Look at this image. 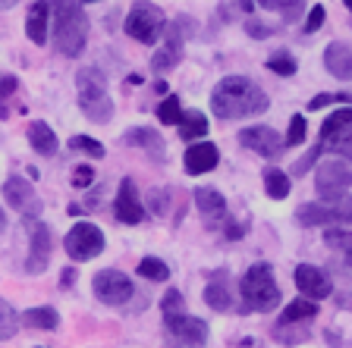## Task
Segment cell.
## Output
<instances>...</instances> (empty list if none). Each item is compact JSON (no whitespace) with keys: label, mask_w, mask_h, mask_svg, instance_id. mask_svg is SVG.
<instances>
[{"label":"cell","mask_w":352,"mask_h":348,"mask_svg":"<svg viewBox=\"0 0 352 348\" xmlns=\"http://www.w3.org/2000/svg\"><path fill=\"white\" fill-rule=\"evenodd\" d=\"M271 107L267 95L245 76H227L214 85L211 110L217 119H249V116H261Z\"/></svg>","instance_id":"obj_1"},{"label":"cell","mask_w":352,"mask_h":348,"mask_svg":"<svg viewBox=\"0 0 352 348\" xmlns=\"http://www.w3.org/2000/svg\"><path fill=\"white\" fill-rule=\"evenodd\" d=\"M54 44L63 57H79L88 44V16L82 0H51Z\"/></svg>","instance_id":"obj_2"},{"label":"cell","mask_w":352,"mask_h":348,"mask_svg":"<svg viewBox=\"0 0 352 348\" xmlns=\"http://www.w3.org/2000/svg\"><path fill=\"white\" fill-rule=\"evenodd\" d=\"M239 298L245 314H267L280 305V286L271 264H252L239 279Z\"/></svg>","instance_id":"obj_3"},{"label":"cell","mask_w":352,"mask_h":348,"mask_svg":"<svg viewBox=\"0 0 352 348\" xmlns=\"http://www.w3.org/2000/svg\"><path fill=\"white\" fill-rule=\"evenodd\" d=\"M76 91H79V110L91 123L104 126L113 119V97L107 91V79L98 69L85 66L76 73Z\"/></svg>","instance_id":"obj_4"},{"label":"cell","mask_w":352,"mask_h":348,"mask_svg":"<svg viewBox=\"0 0 352 348\" xmlns=\"http://www.w3.org/2000/svg\"><path fill=\"white\" fill-rule=\"evenodd\" d=\"M349 185H352V170L346 167L343 160H324V163L315 167V189L324 204H333L340 211L352 213Z\"/></svg>","instance_id":"obj_5"},{"label":"cell","mask_w":352,"mask_h":348,"mask_svg":"<svg viewBox=\"0 0 352 348\" xmlns=\"http://www.w3.org/2000/svg\"><path fill=\"white\" fill-rule=\"evenodd\" d=\"M123 29H126V35L135 38L139 44L154 47V44L161 41L164 32H167V19H164L161 7H154V3H135V7L129 10V16H126Z\"/></svg>","instance_id":"obj_6"},{"label":"cell","mask_w":352,"mask_h":348,"mask_svg":"<svg viewBox=\"0 0 352 348\" xmlns=\"http://www.w3.org/2000/svg\"><path fill=\"white\" fill-rule=\"evenodd\" d=\"M195 32V22L189 19V16H179L176 22H167V41L157 47V51L151 54V69L154 73H167V69H173V66H179V60H183V47H186V38Z\"/></svg>","instance_id":"obj_7"},{"label":"cell","mask_w":352,"mask_h":348,"mask_svg":"<svg viewBox=\"0 0 352 348\" xmlns=\"http://www.w3.org/2000/svg\"><path fill=\"white\" fill-rule=\"evenodd\" d=\"M63 248H66V254H69L76 264L95 261L98 254L104 251V232L98 229L95 223H85V220H82V223H76L73 229L66 232Z\"/></svg>","instance_id":"obj_8"},{"label":"cell","mask_w":352,"mask_h":348,"mask_svg":"<svg viewBox=\"0 0 352 348\" xmlns=\"http://www.w3.org/2000/svg\"><path fill=\"white\" fill-rule=\"evenodd\" d=\"M29 226V257H25V273L38 276L51 267V248H54V235L51 226L41 223L38 217H25Z\"/></svg>","instance_id":"obj_9"},{"label":"cell","mask_w":352,"mask_h":348,"mask_svg":"<svg viewBox=\"0 0 352 348\" xmlns=\"http://www.w3.org/2000/svg\"><path fill=\"white\" fill-rule=\"evenodd\" d=\"M91 292H95L98 301L117 308V305H126V301L135 295V286H132V279L126 273H120V270H101V273H95V279H91Z\"/></svg>","instance_id":"obj_10"},{"label":"cell","mask_w":352,"mask_h":348,"mask_svg":"<svg viewBox=\"0 0 352 348\" xmlns=\"http://www.w3.org/2000/svg\"><path fill=\"white\" fill-rule=\"evenodd\" d=\"M239 145L255 151L258 157H267V160H277L280 154L286 151V141L277 129L271 126H249V129L239 132Z\"/></svg>","instance_id":"obj_11"},{"label":"cell","mask_w":352,"mask_h":348,"mask_svg":"<svg viewBox=\"0 0 352 348\" xmlns=\"http://www.w3.org/2000/svg\"><path fill=\"white\" fill-rule=\"evenodd\" d=\"M3 198L13 211H19L22 217H38L41 211V201H38V192L29 179H22V176H10L3 182Z\"/></svg>","instance_id":"obj_12"},{"label":"cell","mask_w":352,"mask_h":348,"mask_svg":"<svg viewBox=\"0 0 352 348\" xmlns=\"http://www.w3.org/2000/svg\"><path fill=\"white\" fill-rule=\"evenodd\" d=\"M113 217L123 226H139L145 220V207H142L139 189L132 179H123L117 189V198H113Z\"/></svg>","instance_id":"obj_13"},{"label":"cell","mask_w":352,"mask_h":348,"mask_svg":"<svg viewBox=\"0 0 352 348\" xmlns=\"http://www.w3.org/2000/svg\"><path fill=\"white\" fill-rule=\"evenodd\" d=\"M293 279H296V289L302 292V298H311V301L330 298V292H333L330 276L324 273L321 267H315V264H299L296 273H293Z\"/></svg>","instance_id":"obj_14"},{"label":"cell","mask_w":352,"mask_h":348,"mask_svg":"<svg viewBox=\"0 0 352 348\" xmlns=\"http://www.w3.org/2000/svg\"><path fill=\"white\" fill-rule=\"evenodd\" d=\"M167 323V333L173 336L176 342H183L189 348H198L208 342V323L198 317H189V314H173V317H164Z\"/></svg>","instance_id":"obj_15"},{"label":"cell","mask_w":352,"mask_h":348,"mask_svg":"<svg viewBox=\"0 0 352 348\" xmlns=\"http://www.w3.org/2000/svg\"><path fill=\"white\" fill-rule=\"evenodd\" d=\"M296 220H299V226H308V229H311V226L346 223V220H352V213L340 211V207H333V204H324V201H308L296 211Z\"/></svg>","instance_id":"obj_16"},{"label":"cell","mask_w":352,"mask_h":348,"mask_svg":"<svg viewBox=\"0 0 352 348\" xmlns=\"http://www.w3.org/2000/svg\"><path fill=\"white\" fill-rule=\"evenodd\" d=\"M220 163V151L214 141H192L183 154V167L189 176H201V173H211L214 167Z\"/></svg>","instance_id":"obj_17"},{"label":"cell","mask_w":352,"mask_h":348,"mask_svg":"<svg viewBox=\"0 0 352 348\" xmlns=\"http://www.w3.org/2000/svg\"><path fill=\"white\" fill-rule=\"evenodd\" d=\"M123 141L126 145H132V148H142V151H145L148 157H154V160L167 157V145H164L161 132L151 129V126H135V129H129L123 135Z\"/></svg>","instance_id":"obj_18"},{"label":"cell","mask_w":352,"mask_h":348,"mask_svg":"<svg viewBox=\"0 0 352 348\" xmlns=\"http://www.w3.org/2000/svg\"><path fill=\"white\" fill-rule=\"evenodd\" d=\"M25 35L32 44H47L51 38V0H35L25 16Z\"/></svg>","instance_id":"obj_19"},{"label":"cell","mask_w":352,"mask_h":348,"mask_svg":"<svg viewBox=\"0 0 352 348\" xmlns=\"http://www.w3.org/2000/svg\"><path fill=\"white\" fill-rule=\"evenodd\" d=\"M195 207L198 213L208 220V223H220V220L227 217V198L220 195L217 189H211V185H201V189H195Z\"/></svg>","instance_id":"obj_20"},{"label":"cell","mask_w":352,"mask_h":348,"mask_svg":"<svg viewBox=\"0 0 352 348\" xmlns=\"http://www.w3.org/2000/svg\"><path fill=\"white\" fill-rule=\"evenodd\" d=\"M324 66H327L330 76L349 82L352 79V47L343 41L327 44V51H324Z\"/></svg>","instance_id":"obj_21"},{"label":"cell","mask_w":352,"mask_h":348,"mask_svg":"<svg viewBox=\"0 0 352 348\" xmlns=\"http://www.w3.org/2000/svg\"><path fill=\"white\" fill-rule=\"evenodd\" d=\"M29 145L35 148V154H41V157H54V154L60 151L57 132L44 123V119H32L29 123Z\"/></svg>","instance_id":"obj_22"},{"label":"cell","mask_w":352,"mask_h":348,"mask_svg":"<svg viewBox=\"0 0 352 348\" xmlns=\"http://www.w3.org/2000/svg\"><path fill=\"white\" fill-rule=\"evenodd\" d=\"M205 305L211 308V311H217V314L233 311V292H230V283H227V276H223V273H217L211 283H208Z\"/></svg>","instance_id":"obj_23"},{"label":"cell","mask_w":352,"mask_h":348,"mask_svg":"<svg viewBox=\"0 0 352 348\" xmlns=\"http://www.w3.org/2000/svg\"><path fill=\"white\" fill-rule=\"evenodd\" d=\"M321 148L333 151L337 157H343V160H352V123L343 126V129H333L330 135H324Z\"/></svg>","instance_id":"obj_24"},{"label":"cell","mask_w":352,"mask_h":348,"mask_svg":"<svg viewBox=\"0 0 352 348\" xmlns=\"http://www.w3.org/2000/svg\"><path fill=\"white\" fill-rule=\"evenodd\" d=\"M311 317H318V301H311V298H296V301H289V305L283 308L280 323H302V320H311Z\"/></svg>","instance_id":"obj_25"},{"label":"cell","mask_w":352,"mask_h":348,"mask_svg":"<svg viewBox=\"0 0 352 348\" xmlns=\"http://www.w3.org/2000/svg\"><path fill=\"white\" fill-rule=\"evenodd\" d=\"M19 320L32 329H57L60 327V314L54 311V308H29Z\"/></svg>","instance_id":"obj_26"},{"label":"cell","mask_w":352,"mask_h":348,"mask_svg":"<svg viewBox=\"0 0 352 348\" xmlns=\"http://www.w3.org/2000/svg\"><path fill=\"white\" fill-rule=\"evenodd\" d=\"M289 189H293V182H289V176H286L283 170H277V167L264 170V192H267V198L283 201V198L289 195Z\"/></svg>","instance_id":"obj_27"},{"label":"cell","mask_w":352,"mask_h":348,"mask_svg":"<svg viewBox=\"0 0 352 348\" xmlns=\"http://www.w3.org/2000/svg\"><path fill=\"white\" fill-rule=\"evenodd\" d=\"M208 132V116L198 113V110H189V113H183V119H179V138H186V141H198V138H205Z\"/></svg>","instance_id":"obj_28"},{"label":"cell","mask_w":352,"mask_h":348,"mask_svg":"<svg viewBox=\"0 0 352 348\" xmlns=\"http://www.w3.org/2000/svg\"><path fill=\"white\" fill-rule=\"evenodd\" d=\"M308 336H311V329L302 327V323H277V327H274V339L283 342V345H299Z\"/></svg>","instance_id":"obj_29"},{"label":"cell","mask_w":352,"mask_h":348,"mask_svg":"<svg viewBox=\"0 0 352 348\" xmlns=\"http://www.w3.org/2000/svg\"><path fill=\"white\" fill-rule=\"evenodd\" d=\"M139 276L142 279H151V283H167L170 267L161 261V257H142L139 261Z\"/></svg>","instance_id":"obj_30"},{"label":"cell","mask_w":352,"mask_h":348,"mask_svg":"<svg viewBox=\"0 0 352 348\" xmlns=\"http://www.w3.org/2000/svg\"><path fill=\"white\" fill-rule=\"evenodd\" d=\"M19 314L13 311V308L0 298V342H7V339H13L16 333H19Z\"/></svg>","instance_id":"obj_31"},{"label":"cell","mask_w":352,"mask_h":348,"mask_svg":"<svg viewBox=\"0 0 352 348\" xmlns=\"http://www.w3.org/2000/svg\"><path fill=\"white\" fill-rule=\"evenodd\" d=\"M324 242H327V248L346 254L352 261V229H327L324 232Z\"/></svg>","instance_id":"obj_32"},{"label":"cell","mask_w":352,"mask_h":348,"mask_svg":"<svg viewBox=\"0 0 352 348\" xmlns=\"http://www.w3.org/2000/svg\"><path fill=\"white\" fill-rule=\"evenodd\" d=\"M157 119H161L164 126H179V119H183V107H179V97H164L161 107H157Z\"/></svg>","instance_id":"obj_33"},{"label":"cell","mask_w":352,"mask_h":348,"mask_svg":"<svg viewBox=\"0 0 352 348\" xmlns=\"http://www.w3.org/2000/svg\"><path fill=\"white\" fill-rule=\"evenodd\" d=\"M267 69H271V73H277V76H296V69H299V63H296L293 57H289V54L286 51H277V54H271V57H267Z\"/></svg>","instance_id":"obj_34"},{"label":"cell","mask_w":352,"mask_h":348,"mask_svg":"<svg viewBox=\"0 0 352 348\" xmlns=\"http://www.w3.org/2000/svg\"><path fill=\"white\" fill-rule=\"evenodd\" d=\"M69 148L79 151V154H85V157H95V160L104 157V145L95 141V138H88V135H73L69 138Z\"/></svg>","instance_id":"obj_35"},{"label":"cell","mask_w":352,"mask_h":348,"mask_svg":"<svg viewBox=\"0 0 352 348\" xmlns=\"http://www.w3.org/2000/svg\"><path fill=\"white\" fill-rule=\"evenodd\" d=\"M16 88H19V79L16 76H0V119H7L10 116V107H7V101L16 95Z\"/></svg>","instance_id":"obj_36"},{"label":"cell","mask_w":352,"mask_h":348,"mask_svg":"<svg viewBox=\"0 0 352 348\" xmlns=\"http://www.w3.org/2000/svg\"><path fill=\"white\" fill-rule=\"evenodd\" d=\"M305 135H308V126H305V116L302 113H296L293 119H289V132H286V145L289 148H296V145H302V141H305Z\"/></svg>","instance_id":"obj_37"},{"label":"cell","mask_w":352,"mask_h":348,"mask_svg":"<svg viewBox=\"0 0 352 348\" xmlns=\"http://www.w3.org/2000/svg\"><path fill=\"white\" fill-rule=\"evenodd\" d=\"M161 311H164V317H173V314H186V298H183V292H179V289H170L167 295H164V301H161Z\"/></svg>","instance_id":"obj_38"},{"label":"cell","mask_w":352,"mask_h":348,"mask_svg":"<svg viewBox=\"0 0 352 348\" xmlns=\"http://www.w3.org/2000/svg\"><path fill=\"white\" fill-rule=\"evenodd\" d=\"M95 182V170L88 167V163H76L73 167V185L76 189H88Z\"/></svg>","instance_id":"obj_39"},{"label":"cell","mask_w":352,"mask_h":348,"mask_svg":"<svg viewBox=\"0 0 352 348\" xmlns=\"http://www.w3.org/2000/svg\"><path fill=\"white\" fill-rule=\"evenodd\" d=\"M324 19H327V10H324L321 3L308 10V16H305V32H308V35H315V32L324 25Z\"/></svg>","instance_id":"obj_40"},{"label":"cell","mask_w":352,"mask_h":348,"mask_svg":"<svg viewBox=\"0 0 352 348\" xmlns=\"http://www.w3.org/2000/svg\"><path fill=\"white\" fill-rule=\"evenodd\" d=\"M245 35L255 38V41H264V38L274 35V25H264V22H258V19H245Z\"/></svg>","instance_id":"obj_41"},{"label":"cell","mask_w":352,"mask_h":348,"mask_svg":"<svg viewBox=\"0 0 352 348\" xmlns=\"http://www.w3.org/2000/svg\"><path fill=\"white\" fill-rule=\"evenodd\" d=\"M302 7H305V0H283V3H280V13H283L286 22H299Z\"/></svg>","instance_id":"obj_42"},{"label":"cell","mask_w":352,"mask_h":348,"mask_svg":"<svg viewBox=\"0 0 352 348\" xmlns=\"http://www.w3.org/2000/svg\"><path fill=\"white\" fill-rule=\"evenodd\" d=\"M321 151H324V148H321V145H318V148H311V151H308V154H305V157H302V160H299V163H296V167H293V173H296V176H305V173H308V170L315 167V160H318V157H321Z\"/></svg>","instance_id":"obj_43"},{"label":"cell","mask_w":352,"mask_h":348,"mask_svg":"<svg viewBox=\"0 0 352 348\" xmlns=\"http://www.w3.org/2000/svg\"><path fill=\"white\" fill-rule=\"evenodd\" d=\"M167 192H164V189H154L151 192V213H157V217H161V213L164 211H167Z\"/></svg>","instance_id":"obj_44"},{"label":"cell","mask_w":352,"mask_h":348,"mask_svg":"<svg viewBox=\"0 0 352 348\" xmlns=\"http://www.w3.org/2000/svg\"><path fill=\"white\" fill-rule=\"evenodd\" d=\"M327 104H337V97L333 95H318V97L308 101V110H321V107H327Z\"/></svg>","instance_id":"obj_45"},{"label":"cell","mask_w":352,"mask_h":348,"mask_svg":"<svg viewBox=\"0 0 352 348\" xmlns=\"http://www.w3.org/2000/svg\"><path fill=\"white\" fill-rule=\"evenodd\" d=\"M337 308H343V311H352V292H343V295L337 298Z\"/></svg>","instance_id":"obj_46"},{"label":"cell","mask_w":352,"mask_h":348,"mask_svg":"<svg viewBox=\"0 0 352 348\" xmlns=\"http://www.w3.org/2000/svg\"><path fill=\"white\" fill-rule=\"evenodd\" d=\"M258 7H264V10H280V3H283V0H255Z\"/></svg>","instance_id":"obj_47"},{"label":"cell","mask_w":352,"mask_h":348,"mask_svg":"<svg viewBox=\"0 0 352 348\" xmlns=\"http://www.w3.org/2000/svg\"><path fill=\"white\" fill-rule=\"evenodd\" d=\"M73 270H63V289H69V286H73Z\"/></svg>","instance_id":"obj_48"},{"label":"cell","mask_w":352,"mask_h":348,"mask_svg":"<svg viewBox=\"0 0 352 348\" xmlns=\"http://www.w3.org/2000/svg\"><path fill=\"white\" fill-rule=\"evenodd\" d=\"M19 0H0V10H13Z\"/></svg>","instance_id":"obj_49"},{"label":"cell","mask_w":352,"mask_h":348,"mask_svg":"<svg viewBox=\"0 0 352 348\" xmlns=\"http://www.w3.org/2000/svg\"><path fill=\"white\" fill-rule=\"evenodd\" d=\"M3 226H7V213L0 211V229H3Z\"/></svg>","instance_id":"obj_50"},{"label":"cell","mask_w":352,"mask_h":348,"mask_svg":"<svg viewBox=\"0 0 352 348\" xmlns=\"http://www.w3.org/2000/svg\"><path fill=\"white\" fill-rule=\"evenodd\" d=\"M343 3H346V10H349V13H352V0H343Z\"/></svg>","instance_id":"obj_51"}]
</instances>
